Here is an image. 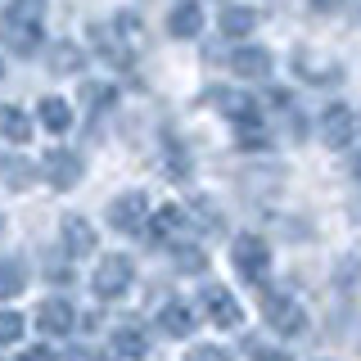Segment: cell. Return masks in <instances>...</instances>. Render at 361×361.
<instances>
[{
    "label": "cell",
    "instance_id": "25",
    "mask_svg": "<svg viewBox=\"0 0 361 361\" xmlns=\"http://www.w3.org/2000/svg\"><path fill=\"white\" fill-rule=\"evenodd\" d=\"M185 361H231V353L226 348H212V343H203V348H195Z\"/></svg>",
    "mask_w": 361,
    "mask_h": 361
},
{
    "label": "cell",
    "instance_id": "31",
    "mask_svg": "<svg viewBox=\"0 0 361 361\" xmlns=\"http://www.w3.org/2000/svg\"><path fill=\"white\" fill-rule=\"evenodd\" d=\"M0 73H5V68H0Z\"/></svg>",
    "mask_w": 361,
    "mask_h": 361
},
{
    "label": "cell",
    "instance_id": "17",
    "mask_svg": "<svg viewBox=\"0 0 361 361\" xmlns=\"http://www.w3.org/2000/svg\"><path fill=\"white\" fill-rule=\"evenodd\" d=\"M41 122H45L54 135H59V131L73 127V109H68L59 95H45V99H41Z\"/></svg>",
    "mask_w": 361,
    "mask_h": 361
},
{
    "label": "cell",
    "instance_id": "10",
    "mask_svg": "<svg viewBox=\"0 0 361 361\" xmlns=\"http://www.w3.org/2000/svg\"><path fill=\"white\" fill-rule=\"evenodd\" d=\"M59 235H63V248L73 257H86L90 248H95V231H90L86 217H73V212H68V217L59 221Z\"/></svg>",
    "mask_w": 361,
    "mask_h": 361
},
{
    "label": "cell",
    "instance_id": "6",
    "mask_svg": "<svg viewBox=\"0 0 361 361\" xmlns=\"http://www.w3.org/2000/svg\"><path fill=\"white\" fill-rule=\"evenodd\" d=\"M145 217H149V195H140V190H131V195L109 203V226L113 231H140Z\"/></svg>",
    "mask_w": 361,
    "mask_h": 361
},
{
    "label": "cell",
    "instance_id": "2",
    "mask_svg": "<svg viewBox=\"0 0 361 361\" xmlns=\"http://www.w3.org/2000/svg\"><path fill=\"white\" fill-rule=\"evenodd\" d=\"M231 257H235V271H240L244 280H253V285H262L267 280V271H271V248L257 240V235H240L231 248Z\"/></svg>",
    "mask_w": 361,
    "mask_h": 361
},
{
    "label": "cell",
    "instance_id": "16",
    "mask_svg": "<svg viewBox=\"0 0 361 361\" xmlns=\"http://www.w3.org/2000/svg\"><path fill=\"white\" fill-rule=\"evenodd\" d=\"M180 226H185V212L167 203V208L149 212V240H154V244H172V235L180 231Z\"/></svg>",
    "mask_w": 361,
    "mask_h": 361
},
{
    "label": "cell",
    "instance_id": "13",
    "mask_svg": "<svg viewBox=\"0 0 361 361\" xmlns=\"http://www.w3.org/2000/svg\"><path fill=\"white\" fill-rule=\"evenodd\" d=\"M158 325H163V334H172V338H185V334H195V312H190V302H167L163 312H158Z\"/></svg>",
    "mask_w": 361,
    "mask_h": 361
},
{
    "label": "cell",
    "instance_id": "5",
    "mask_svg": "<svg viewBox=\"0 0 361 361\" xmlns=\"http://www.w3.org/2000/svg\"><path fill=\"white\" fill-rule=\"evenodd\" d=\"M321 140L330 145V149H348V145L357 140V113L348 104H330L321 118Z\"/></svg>",
    "mask_w": 361,
    "mask_h": 361
},
{
    "label": "cell",
    "instance_id": "22",
    "mask_svg": "<svg viewBox=\"0 0 361 361\" xmlns=\"http://www.w3.org/2000/svg\"><path fill=\"white\" fill-rule=\"evenodd\" d=\"M18 334H23V316L0 312V343H18Z\"/></svg>",
    "mask_w": 361,
    "mask_h": 361
},
{
    "label": "cell",
    "instance_id": "15",
    "mask_svg": "<svg viewBox=\"0 0 361 361\" xmlns=\"http://www.w3.org/2000/svg\"><path fill=\"white\" fill-rule=\"evenodd\" d=\"M231 68L240 77H267L271 73V50H262V45H244V50L231 54Z\"/></svg>",
    "mask_w": 361,
    "mask_h": 361
},
{
    "label": "cell",
    "instance_id": "29",
    "mask_svg": "<svg viewBox=\"0 0 361 361\" xmlns=\"http://www.w3.org/2000/svg\"><path fill=\"white\" fill-rule=\"evenodd\" d=\"M63 361H99L95 353H90V348H73V353H68Z\"/></svg>",
    "mask_w": 361,
    "mask_h": 361
},
{
    "label": "cell",
    "instance_id": "1",
    "mask_svg": "<svg viewBox=\"0 0 361 361\" xmlns=\"http://www.w3.org/2000/svg\"><path fill=\"white\" fill-rule=\"evenodd\" d=\"M0 41L14 54H32L41 45V0H9L0 18Z\"/></svg>",
    "mask_w": 361,
    "mask_h": 361
},
{
    "label": "cell",
    "instance_id": "11",
    "mask_svg": "<svg viewBox=\"0 0 361 361\" xmlns=\"http://www.w3.org/2000/svg\"><path fill=\"white\" fill-rule=\"evenodd\" d=\"M109 357L113 361H145V334L135 325H118L109 338Z\"/></svg>",
    "mask_w": 361,
    "mask_h": 361
},
{
    "label": "cell",
    "instance_id": "12",
    "mask_svg": "<svg viewBox=\"0 0 361 361\" xmlns=\"http://www.w3.org/2000/svg\"><path fill=\"white\" fill-rule=\"evenodd\" d=\"M73 321H77V312L68 307L63 298H50V302H41V307H37V325H41L45 334H68V330H73Z\"/></svg>",
    "mask_w": 361,
    "mask_h": 361
},
{
    "label": "cell",
    "instance_id": "18",
    "mask_svg": "<svg viewBox=\"0 0 361 361\" xmlns=\"http://www.w3.org/2000/svg\"><path fill=\"white\" fill-rule=\"evenodd\" d=\"M293 68H298V77H307V82H334V77H338L334 63L312 59V54H293Z\"/></svg>",
    "mask_w": 361,
    "mask_h": 361
},
{
    "label": "cell",
    "instance_id": "14",
    "mask_svg": "<svg viewBox=\"0 0 361 361\" xmlns=\"http://www.w3.org/2000/svg\"><path fill=\"white\" fill-rule=\"evenodd\" d=\"M167 32L172 37H180V41H190V37H199L203 32V9L190 0V5H176L172 14H167Z\"/></svg>",
    "mask_w": 361,
    "mask_h": 361
},
{
    "label": "cell",
    "instance_id": "27",
    "mask_svg": "<svg viewBox=\"0 0 361 361\" xmlns=\"http://www.w3.org/2000/svg\"><path fill=\"white\" fill-rule=\"evenodd\" d=\"M18 361H54V353H50V348H41V343H37V348H27V353H23Z\"/></svg>",
    "mask_w": 361,
    "mask_h": 361
},
{
    "label": "cell",
    "instance_id": "30",
    "mask_svg": "<svg viewBox=\"0 0 361 361\" xmlns=\"http://www.w3.org/2000/svg\"><path fill=\"white\" fill-rule=\"evenodd\" d=\"M343 0H312V9H338Z\"/></svg>",
    "mask_w": 361,
    "mask_h": 361
},
{
    "label": "cell",
    "instance_id": "28",
    "mask_svg": "<svg viewBox=\"0 0 361 361\" xmlns=\"http://www.w3.org/2000/svg\"><path fill=\"white\" fill-rule=\"evenodd\" d=\"M176 262H180V267H185V271H203V257H199V253H180V257H176Z\"/></svg>",
    "mask_w": 361,
    "mask_h": 361
},
{
    "label": "cell",
    "instance_id": "26",
    "mask_svg": "<svg viewBox=\"0 0 361 361\" xmlns=\"http://www.w3.org/2000/svg\"><path fill=\"white\" fill-rule=\"evenodd\" d=\"M253 361H293V357L280 353V348H253Z\"/></svg>",
    "mask_w": 361,
    "mask_h": 361
},
{
    "label": "cell",
    "instance_id": "7",
    "mask_svg": "<svg viewBox=\"0 0 361 361\" xmlns=\"http://www.w3.org/2000/svg\"><path fill=\"white\" fill-rule=\"evenodd\" d=\"M45 176H50L54 190H73L82 180V158L68 154V149H50L45 154Z\"/></svg>",
    "mask_w": 361,
    "mask_h": 361
},
{
    "label": "cell",
    "instance_id": "3",
    "mask_svg": "<svg viewBox=\"0 0 361 361\" xmlns=\"http://www.w3.org/2000/svg\"><path fill=\"white\" fill-rule=\"evenodd\" d=\"M262 316H267V325L276 334H302V325H307V312H302L289 293H267Z\"/></svg>",
    "mask_w": 361,
    "mask_h": 361
},
{
    "label": "cell",
    "instance_id": "9",
    "mask_svg": "<svg viewBox=\"0 0 361 361\" xmlns=\"http://www.w3.org/2000/svg\"><path fill=\"white\" fill-rule=\"evenodd\" d=\"M217 109H221V113H226V118H231L240 131L257 127V99L240 95V90H221V95H217Z\"/></svg>",
    "mask_w": 361,
    "mask_h": 361
},
{
    "label": "cell",
    "instance_id": "4",
    "mask_svg": "<svg viewBox=\"0 0 361 361\" xmlns=\"http://www.w3.org/2000/svg\"><path fill=\"white\" fill-rule=\"evenodd\" d=\"M131 276H135L131 257L113 253V257H104V262L95 267V280H90V285H95V293H99V298H118V293H127Z\"/></svg>",
    "mask_w": 361,
    "mask_h": 361
},
{
    "label": "cell",
    "instance_id": "20",
    "mask_svg": "<svg viewBox=\"0 0 361 361\" xmlns=\"http://www.w3.org/2000/svg\"><path fill=\"white\" fill-rule=\"evenodd\" d=\"M0 131H5L14 145H23V140L32 135V122H27V113H23V109H0Z\"/></svg>",
    "mask_w": 361,
    "mask_h": 361
},
{
    "label": "cell",
    "instance_id": "19",
    "mask_svg": "<svg viewBox=\"0 0 361 361\" xmlns=\"http://www.w3.org/2000/svg\"><path fill=\"white\" fill-rule=\"evenodd\" d=\"M257 27V14H253V9H240V5H235V9H221V32H226V37H244V32H253Z\"/></svg>",
    "mask_w": 361,
    "mask_h": 361
},
{
    "label": "cell",
    "instance_id": "24",
    "mask_svg": "<svg viewBox=\"0 0 361 361\" xmlns=\"http://www.w3.org/2000/svg\"><path fill=\"white\" fill-rule=\"evenodd\" d=\"M5 172H9V185H14V190H27L32 185V167L27 163H9Z\"/></svg>",
    "mask_w": 361,
    "mask_h": 361
},
{
    "label": "cell",
    "instance_id": "21",
    "mask_svg": "<svg viewBox=\"0 0 361 361\" xmlns=\"http://www.w3.org/2000/svg\"><path fill=\"white\" fill-rule=\"evenodd\" d=\"M23 285H27V280H23V267L14 262V257H9V262H0V298H14V293H23Z\"/></svg>",
    "mask_w": 361,
    "mask_h": 361
},
{
    "label": "cell",
    "instance_id": "23",
    "mask_svg": "<svg viewBox=\"0 0 361 361\" xmlns=\"http://www.w3.org/2000/svg\"><path fill=\"white\" fill-rule=\"evenodd\" d=\"M73 68H82L77 45H59V50H54V73H73Z\"/></svg>",
    "mask_w": 361,
    "mask_h": 361
},
{
    "label": "cell",
    "instance_id": "8",
    "mask_svg": "<svg viewBox=\"0 0 361 361\" xmlns=\"http://www.w3.org/2000/svg\"><path fill=\"white\" fill-rule=\"evenodd\" d=\"M203 307H208L212 316V325H221V330H235V325L244 321V312H240V302H235V293H226V289H203Z\"/></svg>",
    "mask_w": 361,
    "mask_h": 361
}]
</instances>
